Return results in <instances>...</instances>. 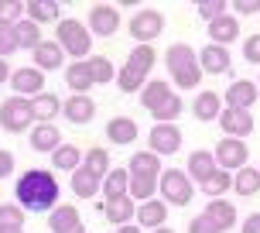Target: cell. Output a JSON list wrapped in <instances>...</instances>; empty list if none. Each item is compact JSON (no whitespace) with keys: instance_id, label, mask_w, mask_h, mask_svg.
<instances>
[{"instance_id":"cell-42","label":"cell","mask_w":260,"mask_h":233,"mask_svg":"<svg viewBox=\"0 0 260 233\" xmlns=\"http://www.w3.org/2000/svg\"><path fill=\"white\" fill-rule=\"evenodd\" d=\"M226 14H230V4H226V0H202V4H199V17H202L206 24L219 21Z\"/></svg>"},{"instance_id":"cell-21","label":"cell","mask_w":260,"mask_h":233,"mask_svg":"<svg viewBox=\"0 0 260 233\" xmlns=\"http://www.w3.org/2000/svg\"><path fill=\"white\" fill-rule=\"evenodd\" d=\"M100 213H103L106 223H113V226H127V223L137 216V202H134L130 195H123V199L103 202V206H100Z\"/></svg>"},{"instance_id":"cell-3","label":"cell","mask_w":260,"mask_h":233,"mask_svg":"<svg viewBox=\"0 0 260 233\" xmlns=\"http://www.w3.org/2000/svg\"><path fill=\"white\" fill-rule=\"evenodd\" d=\"M55 41L62 45L65 55H72V62H86L92 52V35L89 27L76 21V17H62L58 24H55Z\"/></svg>"},{"instance_id":"cell-2","label":"cell","mask_w":260,"mask_h":233,"mask_svg":"<svg viewBox=\"0 0 260 233\" xmlns=\"http://www.w3.org/2000/svg\"><path fill=\"white\" fill-rule=\"evenodd\" d=\"M165 65H168V76L175 86L182 90H195L202 82V69H199V52L185 41H175L168 52H165Z\"/></svg>"},{"instance_id":"cell-33","label":"cell","mask_w":260,"mask_h":233,"mask_svg":"<svg viewBox=\"0 0 260 233\" xmlns=\"http://www.w3.org/2000/svg\"><path fill=\"white\" fill-rule=\"evenodd\" d=\"M100 185H103V182L96 179L92 171H86V168L72 171V192H76V199H96Z\"/></svg>"},{"instance_id":"cell-1","label":"cell","mask_w":260,"mask_h":233,"mask_svg":"<svg viewBox=\"0 0 260 233\" xmlns=\"http://www.w3.org/2000/svg\"><path fill=\"white\" fill-rule=\"evenodd\" d=\"M58 179L55 171H45V168H27L21 171V179L14 185V202L24 209V213H52L58 206Z\"/></svg>"},{"instance_id":"cell-10","label":"cell","mask_w":260,"mask_h":233,"mask_svg":"<svg viewBox=\"0 0 260 233\" xmlns=\"http://www.w3.org/2000/svg\"><path fill=\"white\" fill-rule=\"evenodd\" d=\"M86 27H89V35L110 38V35H117V27H120V11L113 4H96V7H89Z\"/></svg>"},{"instance_id":"cell-17","label":"cell","mask_w":260,"mask_h":233,"mask_svg":"<svg viewBox=\"0 0 260 233\" xmlns=\"http://www.w3.org/2000/svg\"><path fill=\"white\" fill-rule=\"evenodd\" d=\"M168 220V206L161 202V199H147V202H137V216L134 223L141 226V230H161Z\"/></svg>"},{"instance_id":"cell-35","label":"cell","mask_w":260,"mask_h":233,"mask_svg":"<svg viewBox=\"0 0 260 233\" xmlns=\"http://www.w3.org/2000/svg\"><path fill=\"white\" fill-rule=\"evenodd\" d=\"M14 38H17V48H27V52H35V48H38L41 41V27L35 24V21H17V24H14Z\"/></svg>"},{"instance_id":"cell-29","label":"cell","mask_w":260,"mask_h":233,"mask_svg":"<svg viewBox=\"0 0 260 233\" xmlns=\"http://www.w3.org/2000/svg\"><path fill=\"white\" fill-rule=\"evenodd\" d=\"M79 223H82V216H79V209L69 206V202H58V206L48 213V230L52 233H65V230H72V226H79Z\"/></svg>"},{"instance_id":"cell-23","label":"cell","mask_w":260,"mask_h":233,"mask_svg":"<svg viewBox=\"0 0 260 233\" xmlns=\"http://www.w3.org/2000/svg\"><path fill=\"white\" fill-rule=\"evenodd\" d=\"M137 120L134 116H113L110 124H106V137H110V144H117V148H127V144L137 141Z\"/></svg>"},{"instance_id":"cell-19","label":"cell","mask_w":260,"mask_h":233,"mask_svg":"<svg viewBox=\"0 0 260 233\" xmlns=\"http://www.w3.org/2000/svg\"><path fill=\"white\" fill-rule=\"evenodd\" d=\"M24 17H27V21H35L38 27L58 24V21H62V7H58L55 0H27V4H24Z\"/></svg>"},{"instance_id":"cell-55","label":"cell","mask_w":260,"mask_h":233,"mask_svg":"<svg viewBox=\"0 0 260 233\" xmlns=\"http://www.w3.org/2000/svg\"><path fill=\"white\" fill-rule=\"evenodd\" d=\"M151 233H175V230H168V226H161V230H151Z\"/></svg>"},{"instance_id":"cell-51","label":"cell","mask_w":260,"mask_h":233,"mask_svg":"<svg viewBox=\"0 0 260 233\" xmlns=\"http://www.w3.org/2000/svg\"><path fill=\"white\" fill-rule=\"evenodd\" d=\"M11 65H7V59H0V86H4V82H11Z\"/></svg>"},{"instance_id":"cell-4","label":"cell","mask_w":260,"mask_h":233,"mask_svg":"<svg viewBox=\"0 0 260 233\" xmlns=\"http://www.w3.org/2000/svg\"><path fill=\"white\" fill-rule=\"evenodd\" d=\"M157 192H161L165 206H188L195 199V182L182 168H165L157 179Z\"/></svg>"},{"instance_id":"cell-44","label":"cell","mask_w":260,"mask_h":233,"mask_svg":"<svg viewBox=\"0 0 260 233\" xmlns=\"http://www.w3.org/2000/svg\"><path fill=\"white\" fill-rule=\"evenodd\" d=\"M0 226H24V209L17 202H4L0 206Z\"/></svg>"},{"instance_id":"cell-47","label":"cell","mask_w":260,"mask_h":233,"mask_svg":"<svg viewBox=\"0 0 260 233\" xmlns=\"http://www.w3.org/2000/svg\"><path fill=\"white\" fill-rule=\"evenodd\" d=\"M233 11H236V21L250 17V14H260V0H233Z\"/></svg>"},{"instance_id":"cell-16","label":"cell","mask_w":260,"mask_h":233,"mask_svg":"<svg viewBox=\"0 0 260 233\" xmlns=\"http://www.w3.org/2000/svg\"><path fill=\"white\" fill-rule=\"evenodd\" d=\"M219 168L216 165V155L212 151H206V148H199V151H192L188 155V165H185V175L192 182H199V185H206L209 179H212V171Z\"/></svg>"},{"instance_id":"cell-22","label":"cell","mask_w":260,"mask_h":233,"mask_svg":"<svg viewBox=\"0 0 260 233\" xmlns=\"http://www.w3.org/2000/svg\"><path fill=\"white\" fill-rule=\"evenodd\" d=\"M206 31H209V45H222V48H230V45L240 38V21H236L233 14H226V17H219V21H212Z\"/></svg>"},{"instance_id":"cell-48","label":"cell","mask_w":260,"mask_h":233,"mask_svg":"<svg viewBox=\"0 0 260 233\" xmlns=\"http://www.w3.org/2000/svg\"><path fill=\"white\" fill-rule=\"evenodd\" d=\"M14 175V155L7 148H0V179H11Z\"/></svg>"},{"instance_id":"cell-6","label":"cell","mask_w":260,"mask_h":233,"mask_svg":"<svg viewBox=\"0 0 260 233\" xmlns=\"http://www.w3.org/2000/svg\"><path fill=\"white\" fill-rule=\"evenodd\" d=\"M216 165H219L222 171H240V168H247V161H250V148L247 141H236V137H222L219 144H216Z\"/></svg>"},{"instance_id":"cell-38","label":"cell","mask_w":260,"mask_h":233,"mask_svg":"<svg viewBox=\"0 0 260 233\" xmlns=\"http://www.w3.org/2000/svg\"><path fill=\"white\" fill-rule=\"evenodd\" d=\"M182 113H185V100L178 96V93H171V96H168L161 106H157L151 116H154V124H175Z\"/></svg>"},{"instance_id":"cell-40","label":"cell","mask_w":260,"mask_h":233,"mask_svg":"<svg viewBox=\"0 0 260 233\" xmlns=\"http://www.w3.org/2000/svg\"><path fill=\"white\" fill-rule=\"evenodd\" d=\"M154 192H157V179H134V175H130L127 195L134 202H147V199H154Z\"/></svg>"},{"instance_id":"cell-27","label":"cell","mask_w":260,"mask_h":233,"mask_svg":"<svg viewBox=\"0 0 260 233\" xmlns=\"http://www.w3.org/2000/svg\"><path fill=\"white\" fill-rule=\"evenodd\" d=\"M168 96H171V82H165V79H147L144 90H141V106L147 113H154Z\"/></svg>"},{"instance_id":"cell-52","label":"cell","mask_w":260,"mask_h":233,"mask_svg":"<svg viewBox=\"0 0 260 233\" xmlns=\"http://www.w3.org/2000/svg\"><path fill=\"white\" fill-rule=\"evenodd\" d=\"M117 233H144L137 223H127V226H117Z\"/></svg>"},{"instance_id":"cell-14","label":"cell","mask_w":260,"mask_h":233,"mask_svg":"<svg viewBox=\"0 0 260 233\" xmlns=\"http://www.w3.org/2000/svg\"><path fill=\"white\" fill-rule=\"evenodd\" d=\"M62 116L72 127H86L96 116V100L92 96H69V100H62Z\"/></svg>"},{"instance_id":"cell-46","label":"cell","mask_w":260,"mask_h":233,"mask_svg":"<svg viewBox=\"0 0 260 233\" xmlns=\"http://www.w3.org/2000/svg\"><path fill=\"white\" fill-rule=\"evenodd\" d=\"M243 59L260 65V35H247V38H243Z\"/></svg>"},{"instance_id":"cell-54","label":"cell","mask_w":260,"mask_h":233,"mask_svg":"<svg viewBox=\"0 0 260 233\" xmlns=\"http://www.w3.org/2000/svg\"><path fill=\"white\" fill-rule=\"evenodd\" d=\"M65 233H86V226L79 223V226H72V230H65Z\"/></svg>"},{"instance_id":"cell-5","label":"cell","mask_w":260,"mask_h":233,"mask_svg":"<svg viewBox=\"0 0 260 233\" xmlns=\"http://www.w3.org/2000/svg\"><path fill=\"white\" fill-rule=\"evenodd\" d=\"M35 124L38 120H35L31 100H24V96H7L0 103V127L7 130V134H31Z\"/></svg>"},{"instance_id":"cell-28","label":"cell","mask_w":260,"mask_h":233,"mask_svg":"<svg viewBox=\"0 0 260 233\" xmlns=\"http://www.w3.org/2000/svg\"><path fill=\"white\" fill-rule=\"evenodd\" d=\"M130 189V171L127 168H110V175L103 179L100 192H103V202H113V199H123Z\"/></svg>"},{"instance_id":"cell-13","label":"cell","mask_w":260,"mask_h":233,"mask_svg":"<svg viewBox=\"0 0 260 233\" xmlns=\"http://www.w3.org/2000/svg\"><path fill=\"white\" fill-rule=\"evenodd\" d=\"M219 127H222V134H226V137L243 141V137H250V134H253V113H250V110H226V106H222Z\"/></svg>"},{"instance_id":"cell-36","label":"cell","mask_w":260,"mask_h":233,"mask_svg":"<svg viewBox=\"0 0 260 233\" xmlns=\"http://www.w3.org/2000/svg\"><path fill=\"white\" fill-rule=\"evenodd\" d=\"M86 65H89L92 82H96V86H106V82H117V69H113V62H110L106 55H89V59H86Z\"/></svg>"},{"instance_id":"cell-8","label":"cell","mask_w":260,"mask_h":233,"mask_svg":"<svg viewBox=\"0 0 260 233\" xmlns=\"http://www.w3.org/2000/svg\"><path fill=\"white\" fill-rule=\"evenodd\" d=\"M14 90V96H24V100H35L45 93V72H38L35 65H21V69H14L11 72V82H7Z\"/></svg>"},{"instance_id":"cell-53","label":"cell","mask_w":260,"mask_h":233,"mask_svg":"<svg viewBox=\"0 0 260 233\" xmlns=\"http://www.w3.org/2000/svg\"><path fill=\"white\" fill-rule=\"evenodd\" d=\"M0 233H24V226H0Z\"/></svg>"},{"instance_id":"cell-20","label":"cell","mask_w":260,"mask_h":233,"mask_svg":"<svg viewBox=\"0 0 260 233\" xmlns=\"http://www.w3.org/2000/svg\"><path fill=\"white\" fill-rule=\"evenodd\" d=\"M192 113H195V120H202V124L219 120V113H222V96L216 90H202L199 96H195V103H192Z\"/></svg>"},{"instance_id":"cell-37","label":"cell","mask_w":260,"mask_h":233,"mask_svg":"<svg viewBox=\"0 0 260 233\" xmlns=\"http://www.w3.org/2000/svg\"><path fill=\"white\" fill-rule=\"evenodd\" d=\"M233 192L240 195H257L260 192V168H240L233 171Z\"/></svg>"},{"instance_id":"cell-34","label":"cell","mask_w":260,"mask_h":233,"mask_svg":"<svg viewBox=\"0 0 260 233\" xmlns=\"http://www.w3.org/2000/svg\"><path fill=\"white\" fill-rule=\"evenodd\" d=\"M52 168L55 171H76L82 168V151L76 144H62L58 151H52Z\"/></svg>"},{"instance_id":"cell-50","label":"cell","mask_w":260,"mask_h":233,"mask_svg":"<svg viewBox=\"0 0 260 233\" xmlns=\"http://www.w3.org/2000/svg\"><path fill=\"white\" fill-rule=\"evenodd\" d=\"M240 233H260V213H250L247 220L240 223Z\"/></svg>"},{"instance_id":"cell-24","label":"cell","mask_w":260,"mask_h":233,"mask_svg":"<svg viewBox=\"0 0 260 233\" xmlns=\"http://www.w3.org/2000/svg\"><path fill=\"white\" fill-rule=\"evenodd\" d=\"M130 175H134V179H161V158L154 155V151H137V155H130Z\"/></svg>"},{"instance_id":"cell-31","label":"cell","mask_w":260,"mask_h":233,"mask_svg":"<svg viewBox=\"0 0 260 233\" xmlns=\"http://www.w3.org/2000/svg\"><path fill=\"white\" fill-rule=\"evenodd\" d=\"M127 65L134 69V72H141V76L147 79V76H151V69L157 65V52L151 48V45H137V48H130Z\"/></svg>"},{"instance_id":"cell-49","label":"cell","mask_w":260,"mask_h":233,"mask_svg":"<svg viewBox=\"0 0 260 233\" xmlns=\"http://www.w3.org/2000/svg\"><path fill=\"white\" fill-rule=\"evenodd\" d=\"M188 233H219V230H216V226H212V223H209L206 216L199 213V216H195V220L188 223Z\"/></svg>"},{"instance_id":"cell-15","label":"cell","mask_w":260,"mask_h":233,"mask_svg":"<svg viewBox=\"0 0 260 233\" xmlns=\"http://www.w3.org/2000/svg\"><path fill=\"white\" fill-rule=\"evenodd\" d=\"M202 216H206L219 233H226V230L236 226V206L230 202V199H209L206 209H202Z\"/></svg>"},{"instance_id":"cell-12","label":"cell","mask_w":260,"mask_h":233,"mask_svg":"<svg viewBox=\"0 0 260 233\" xmlns=\"http://www.w3.org/2000/svg\"><path fill=\"white\" fill-rule=\"evenodd\" d=\"M257 96H260L257 82H250V79H236V82L226 86L222 103H226V110H250V106L257 103Z\"/></svg>"},{"instance_id":"cell-9","label":"cell","mask_w":260,"mask_h":233,"mask_svg":"<svg viewBox=\"0 0 260 233\" xmlns=\"http://www.w3.org/2000/svg\"><path fill=\"white\" fill-rule=\"evenodd\" d=\"M182 148V130L175 124H154L147 134V151H154L157 158H168Z\"/></svg>"},{"instance_id":"cell-39","label":"cell","mask_w":260,"mask_h":233,"mask_svg":"<svg viewBox=\"0 0 260 233\" xmlns=\"http://www.w3.org/2000/svg\"><path fill=\"white\" fill-rule=\"evenodd\" d=\"M199 189H202L209 199H222V192H233V175L222 171V168H216V171H212V179H209L206 185H199Z\"/></svg>"},{"instance_id":"cell-41","label":"cell","mask_w":260,"mask_h":233,"mask_svg":"<svg viewBox=\"0 0 260 233\" xmlns=\"http://www.w3.org/2000/svg\"><path fill=\"white\" fill-rule=\"evenodd\" d=\"M144 82H147V79H144L141 72H134L130 65H123V69L117 72V86H120V93H141V90H144Z\"/></svg>"},{"instance_id":"cell-18","label":"cell","mask_w":260,"mask_h":233,"mask_svg":"<svg viewBox=\"0 0 260 233\" xmlns=\"http://www.w3.org/2000/svg\"><path fill=\"white\" fill-rule=\"evenodd\" d=\"M62 130L55 127V124H35L31 127V148L38 151V155H52L62 148Z\"/></svg>"},{"instance_id":"cell-32","label":"cell","mask_w":260,"mask_h":233,"mask_svg":"<svg viewBox=\"0 0 260 233\" xmlns=\"http://www.w3.org/2000/svg\"><path fill=\"white\" fill-rule=\"evenodd\" d=\"M82 168L92 171L96 179L103 182L110 175V151L106 148H89V151H82Z\"/></svg>"},{"instance_id":"cell-30","label":"cell","mask_w":260,"mask_h":233,"mask_svg":"<svg viewBox=\"0 0 260 233\" xmlns=\"http://www.w3.org/2000/svg\"><path fill=\"white\" fill-rule=\"evenodd\" d=\"M31 106H35V120H38V124H55V116L62 113V100L48 90L41 93V96H35Z\"/></svg>"},{"instance_id":"cell-26","label":"cell","mask_w":260,"mask_h":233,"mask_svg":"<svg viewBox=\"0 0 260 233\" xmlns=\"http://www.w3.org/2000/svg\"><path fill=\"white\" fill-rule=\"evenodd\" d=\"M65 86L72 90V96H89V90L96 86V82H92L89 65H86V62H72V65H65Z\"/></svg>"},{"instance_id":"cell-56","label":"cell","mask_w":260,"mask_h":233,"mask_svg":"<svg viewBox=\"0 0 260 233\" xmlns=\"http://www.w3.org/2000/svg\"><path fill=\"white\" fill-rule=\"evenodd\" d=\"M257 86H260V79H257Z\"/></svg>"},{"instance_id":"cell-11","label":"cell","mask_w":260,"mask_h":233,"mask_svg":"<svg viewBox=\"0 0 260 233\" xmlns=\"http://www.w3.org/2000/svg\"><path fill=\"white\" fill-rule=\"evenodd\" d=\"M199 69H202V76H226L233 69V55L222 45H206L199 52Z\"/></svg>"},{"instance_id":"cell-45","label":"cell","mask_w":260,"mask_h":233,"mask_svg":"<svg viewBox=\"0 0 260 233\" xmlns=\"http://www.w3.org/2000/svg\"><path fill=\"white\" fill-rule=\"evenodd\" d=\"M17 52V38H14V24H0V59Z\"/></svg>"},{"instance_id":"cell-7","label":"cell","mask_w":260,"mask_h":233,"mask_svg":"<svg viewBox=\"0 0 260 233\" xmlns=\"http://www.w3.org/2000/svg\"><path fill=\"white\" fill-rule=\"evenodd\" d=\"M165 31V14L161 11H151V7H144L130 17V38H137V45H151Z\"/></svg>"},{"instance_id":"cell-25","label":"cell","mask_w":260,"mask_h":233,"mask_svg":"<svg viewBox=\"0 0 260 233\" xmlns=\"http://www.w3.org/2000/svg\"><path fill=\"white\" fill-rule=\"evenodd\" d=\"M62 65H65V52L58 41H41L38 48H35V69L38 72H55Z\"/></svg>"},{"instance_id":"cell-43","label":"cell","mask_w":260,"mask_h":233,"mask_svg":"<svg viewBox=\"0 0 260 233\" xmlns=\"http://www.w3.org/2000/svg\"><path fill=\"white\" fill-rule=\"evenodd\" d=\"M24 21V4L21 0H0V24H17Z\"/></svg>"}]
</instances>
